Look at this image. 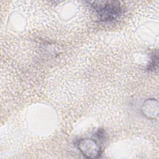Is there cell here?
I'll return each mask as SVG.
<instances>
[{
  "instance_id": "obj_3",
  "label": "cell",
  "mask_w": 159,
  "mask_h": 159,
  "mask_svg": "<svg viewBox=\"0 0 159 159\" xmlns=\"http://www.w3.org/2000/svg\"><path fill=\"white\" fill-rule=\"evenodd\" d=\"M155 100L153 99H150L145 101L142 106V111L143 115L146 116L149 119H153L155 117V111L158 112V110H155Z\"/></svg>"
},
{
  "instance_id": "obj_1",
  "label": "cell",
  "mask_w": 159,
  "mask_h": 159,
  "mask_svg": "<svg viewBox=\"0 0 159 159\" xmlns=\"http://www.w3.org/2000/svg\"><path fill=\"white\" fill-rule=\"evenodd\" d=\"M91 8L102 21H111L121 13L120 4L116 1H97L89 2Z\"/></svg>"
},
{
  "instance_id": "obj_2",
  "label": "cell",
  "mask_w": 159,
  "mask_h": 159,
  "mask_svg": "<svg viewBox=\"0 0 159 159\" xmlns=\"http://www.w3.org/2000/svg\"><path fill=\"white\" fill-rule=\"evenodd\" d=\"M76 147L80 153L87 158H98L101 153V148L93 139H80L76 142Z\"/></svg>"
},
{
  "instance_id": "obj_4",
  "label": "cell",
  "mask_w": 159,
  "mask_h": 159,
  "mask_svg": "<svg viewBox=\"0 0 159 159\" xmlns=\"http://www.w3.org/2000/svg\"><path fill=\"white\" fill-rule=\"evenodd\" d=\"M158 66V53L157 52L156 53H153L151 57V61L148 65V70L150 71L155 70Z\"/></svg>"
}]
</instances>
